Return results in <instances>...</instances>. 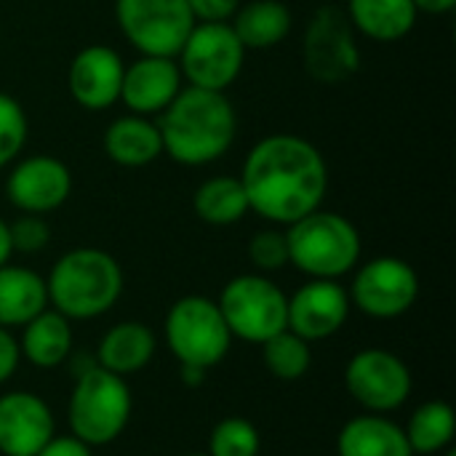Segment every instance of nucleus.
<instances>
[{"label":"nucleus","mask_w":456,"mask_h":456,"mask_svg":"<svg viewBox=\"0 0 456 456\" xmlns=\"http://www.w3.org/2000/svg\"><path fill=\"white\" fill-rule=\"evenodd\" d=\"M216 305L232 339L265 345L289 329V297L262 273H246L227 281Z\"/></svg>","instance_id":"nucleus-6"},{"label":"nucleus","mask_w":456,"mask_h":456,"mask_svg":"<svg viewBox=\"0 0 456 456\" xmlns=\"http://www.w3.org/2000/svg\"><path fill=\"white\" fill-rule=\"evenodd\" d=\"M123 69L126 61L112 45L91 43L72 56L67 69V91L77 107L104 112L120 102Z\"/></svg>","instance_id":"nucleus-14"},{"label":"nucleus","mask_w":456,"mask_h":456,"mask_svg":"<svg viewBox=\"0 0 456 456\" xmlns=\"http://www.w3.org/2000/svg\"><path fill=\"white\" fill-rule=\"evenodd\" d=\"M27 136H29V120L21 102L0 91V171L21 155Z\"/></svg>","instance_id":"nucleus-29"},{"label":"nucleus","mask_w":456,"mask_h":456,"mask_svg":"<svg viewBox=\"0 0 456 456\" xmlns=\"http://www.w3.org/2000/svg\"><path fill=\"white\" fill-rule=\"evenodd\" d=\"M155 355V334L139 321H123L104 331L96 347V366L118 377H131L142 371Z\"/></svg>","instance_id":"nucleus-20"},{"label":"nucleus","mask_w":456,"mask_h":456,"mask_svg":"<svg viewBox=\"0 0 456 456\" xmlns=\"http://www.w3.org/2000/svg\"><path fill=\"white\" fill-rule=\"evenodd\" d=\"M48 307L45 278L29 267L19 265H0V326L3 329H21L37 313Z\"/></svg>","instance_id":"nucleus-22"},{"label":"nucleus","mask_w":456,"mask_h":456,"mask_svg":"<svg viewBox=\"0 0 456 456\" xmlns=\"http://www.w3.org/2000/svg\"><path fill=\"white\" fill-rule=\"evenodd\" d=\"M230 27L246 51H267L289 37L294 16L281 0H248L240 3L235 16L230 19Z\"/></svg>","instance_id":"nucleus-24"},{"label":"nucleus","mask_w":456,"mask_h":456,"mask_svg":"<svg viewBox=\"0 0 456 456\" xmlns=\"http://www.w3.org/2000/svg\"><path fill=\"white\" fill-rule=\"evenodd\" d=\"M353 29L374 43H398L417 27L411 0H347L345 8Z\"/></svg>","instance_id":"nucleus-23"},{"label":"nucleus","mask_w":456,"mask_h":456,"mask_svg":"<svg viewBox=\"0 0 456 456\" xmlns=\"http://www.w3.org/2000/svg\"><path fill=\"white\" fill-rule=\"evenodd\" d=\"M192 211L200 222L211 227L238 224L248 211V198L238 176L219 174L200 182L192 192Z\"/></svg>","instance_id":"nucleus-25"},{"label":"nucleus","mask_w":456,"mask_h":456,"mask_svg":"<svg viewBox=\"0 0 456 456\" xmlns=\"http://www.w3.org/2000/svg\"><path fill=\"white\" fill-rule=\"evenodd\" d=\"M417 13H433V16H444L452 13L456 8V0H411Z\"/></svg>","instance_id":"nucleus-35"},{"label":"nucleus","mask_w":456,"mask_h":456,"mask_svg":"<svg viewBox=\"0 0 456 456\" xmlns=\"http://www.w3.org/2000/svg\"><path fill=\"white\" fill-rule=\"evenodd\" d=\"M184 456H208V454H184Z\"/></svg>","instance_id":"nucleus-39"},{"label":"nucleus","mask_w":456,"mask_h":456,"mask_svg":"<svg viewBox=\"0 0 456 456\" xmlns=\"http://www.w3.org/2000/svg\"><path fill=\"white\" fill-rule=\"evenodd\" d=\"M112 11L120 35L142 56L176 59L195 27L187 0H115Z\"/></svg>","instance_id":"nucleus-9"},{"label":"nucleus","mask_w":456,"mask_h":456,"mask_svg":"<svg viewBox=\"0 0 456 456\" xmlns=\"http://www.w3.org/2000/svg\"><path fill=\"white\" fill-rule=\"evenodd\" d=\"M248 211L275 227L323 208L329 192V163L305 136L270 134L259 139L240 168Z\"/></svg>","instance_id":"nucleus-1"},{"label":"nucleus","mask_w":456,"mask_h":456,"mask_svg":"<svg viewBox=\"0 0 456 456\" xmlns=\"http://www.w3.org/2000/svg\"><path fill=\"white\" fill-rule=\"evenodd\" d=\"M56 436L48 403L27 390L0 395V454L35 456Z\"/></svg>","instance_id":"nucleus-16"},{"label":"nucleus","mask_w":456,"mask_h":456,"mask_svg":"<svg viewBox=\"0 0 456 456\" xmlns=\"http://www.w3.org/2000/svg\"><path fill=\"white\" fill-rule=\"evenodd\" d=\"M262 358H265L267 371L281 382H297L313 366L310 342H305L302 337H297L289 329L262 345Z\"/></svg>","instance_id":"nucleus-27"},{"label":"nucleus","mask_w":456,"mask_h":456,"mask_svg":"<svg viewBox=\"0 0 456 456\" xmlns=\"http://www.w3.org/2000/svg\"><path fill=\"white\" fill-rule=\"evenodd\" d=\"M339 456H414L401 425L385 414H363L350 422L337 436Z\"/></svg>","instance_id":"nucleus-21"},{"label":"nucleus","mask_w":456,"mask_h":456,"mask_svg":"<svg viewBox=\"0 0 456 456\" xmlns=\"http://www.w3.org/2000/svg\"><path fill=\"white\" fill-rule=\"evenodd\" d=\"M168 353L179 361V366L214 369L219 366L232 345V334L219 313V305L208 297H182L176 299L163 323Z\"/></svg>","instance_id":"nucleus-7"},{"label":"nucleus","mask_w":456,"mask_h":456,"mask_svg":"<svg viewBox=\"0 0 456 456\" xmlns=\"http://www.w3.org/2000/svg\"><path fill=\"white\" fill-rule=\"evenodd\" d=\"M182 382L187 387H200L206 382V369H198V366H182Z\"/></svg>","instance_id":"nucleus-36"},{"label":"nucleus","mask_w":456,"mask_h":456,"mask_svg":"<svg viewBox=\"0 0 456 456\" xmlns=\"http://www.w3.org/2000/svg\"><path fill=\"white\" fill-rule=\"evenodd\" d=\"M19 361H21V355H19V342H16V337H13L8 329L0 326V385L8 382V379L13 377Z\"/></svg>","instance_id":"nucleus-34"},{"label":"nucleus","mask_w":456,"mask_h":456,"mask_svg":"<svg viewBox=\"0 0 456 456\" xmlns=\"http://www.w3.org/2000/svg\"><path fill=\"white\" fill-rule=\"evenodd\" d=\"M350 305L377 321H393L406 315L419 299L417 270L398 256H374L355 267L350 283Z\"/></svg>","instance_id":"nucleus-11"},{"label":"nucleus","mask_w":456,"mask_h":456,"mask_svg":"<svg viewBox=\"0 0 456 456\" xmlns=\"http://www.w3.org/2000/svg\"><path fill=\"white\" fill-rule=\"evenodd\" d=\"M262 438L254 422L243 417H227L214 425L208 438V456H259Z\"/></svg>","instance_id":"nucleus-28"},{"label":"nucleus","mask_w":456,"mask_h":456,"mask_svg":"<svg viewBox=\"0 0 456 456\" xmlns=\"http://www.w3.org/2000/svg\"><path fill=\"white\" fill-rule=\"evenodd\" d=\"M350 318V294L339 281L310 278L289 297V331L305 342L334 337Z\"/></svg>","instance_id":"nucleus-15"},{"label":"nucleus","mask_w":456,"mask_h":456,"mask_svg":"<svg viewBox=\"0 0 456 456\" xmlns=\"http://www.w3.org/2000/svg\"><path fill=\"white\" fill-rule=\"evenodd\" d=\"M248 259L256 267V273H278L289 265V243L286 230L281 227H265L251 235L248 240Z\"/></svg>","instance_id":"nucleus-30"},{"label":"nucleus","mask_w":456,"mask_h":456,"mask_svg":"<svg viewBox=\"0 0 456 456\" xmlns=\"http://www.w3.org/2000/svg\"><path fill=\"white\" fill-rule=\"evenodd\" d=\"M11 254H13V248H11V235H8V222L0 216V265H5V262H11Z\"/></svg>","instance_id":"nucleus-37"},{"label":"nucleus","mask_w":456,"mask_h":456,"mask_svg":"<svg viewBox=\"0 0 456 456\" xmlns=\"http://www.w3.org/2000/svg\"><path fill=\"white\" fill-rule=\"evenodd\" d=\"M345 387L369 414H390L409 401L414 379L403 358L385 347H366L350 358Z\"/></svg>","instance_id":"nucleus-12"},{"label":"nucleus","mask_w":456,"mask_h":456,"mask_svg":"<svg viewBox=\"0 0 456 456\" xmlns=\"http://www.w3.org/2000/svg\"><path fill=\"white\" fill-rule=\"evenodd\" d=\"M123 286L120 262L110 251L94 246L64 251L45 278L48 307L67 321H91L110 313L118 305Z\"/></svg>","instance_id":"nucleus-3"},{"label":"nucleus","mask_w":456,"mask_h":456,"mask_svg":"<svg viewBox=\"0 0 456 456\" xmlns=\"http://www.w3.org/2000/svg\"><path fill=\"white\" fill-rule=\"evenodd\" d=\"M11 248L13 254H40L51 243V227L45 216L37 214H21L8 224Z\"/></svg>","instance_id":"nucleus-31"},{"label":"nucleus","mask_w":456,"mask_h":456,"mask_svg":"<svg viewBox=\"0 0 456 456\" xmlns=\"http://www.w3.org/2000/svg\"><path fill=\"white\" fill-rule=\"evenodd\" d=\"M72 195V171L53 155H29L11 166L5 200L21 214H53Z\"/></svg>","instance_id":"nucleus-13"},{"label":"nucleus","mask_w":456,"mask_h":456,"mask_svg":"<svg viewBox=\"0 0 456 456\" xmlns=\"http://www.w3.org/2000/svg\"><path fill=\"white\" fill-rule=\"evenodd\" d=\"M302 67L321 86H342L361 69L358 32L345 8L321 5L302 35Z\"/></svg>","instance_id":"nucleus-8"},{"label":"nucleus","mask_w":456,"mask_h":456,"mask_svg":"<svg viewBox=\"0 0 456 456\" xmlns=\"http://www.w3.org/2000/svg\"><path fill=\"white\" fill-rule=\"evenodd\" d=\"M176 64L184 86L227 91L243 72L246 48L224 24H195L176 53Z\"/></svg>","instance_id":"nucleus-10"},{"label":"nucleus","mask_w":456,"mask_h":456,"mask_svg":"<svg viewBox=\"0 0 456 456\" xmlns=\"http://www.w3.org/2000/svg\"><path fill=\"white\" fill-rule=\"evenodd\" d=\"M446 456H456L454 446H449V449H446Z\"/></svg>","instance_id":"nucleus-38"},{"label":"nucleus","mask_w":456,"mask_h":456,"mask_svg":"<svg viewBox=\"0 0 456 456\" xmlns=\"http://www.w3.org/2000/svg\"><path fill=\"white\" fill-rule=\"evenodd\" d=\"M243 0H187L195 24H224L235 16Z\"/></svg>","instance_id":"nucleus-32"},{"label":"nucleus","mask_w":456,"mask_h":456,"mask_svg":"<svg viewBox=\"0 0 456 456\" xmlns=\"http://www.w3.org/2000/svg\"><path fill=\"white\" fill-rule=\"evenodd\" d=\"M131 411L134 398L123 377L104 371L102 366L77 374L67 406V422L75 438L91 449L110 446L128 428Z\"/></svg>","instance_id":"nucleus-5"},{"label":"nucleus","mask_w":456,"mask_h":456,"mask_svg":"<svg viewBox=\"0 0 456 456\" xmlns=\"http://www.w3.org/2000/svg\"><path fill=\"white\" fill-rule=\"evenodd\" d=\"M184 80L176 59L171 56H142L126 64L120 102L131 115L158 118L182 91Z\"/></svg>","instance_id":"nucleus-17"},{"label":"nucleus","mask_w":456,"mask_h":456,"mask_svg":"<svg viewBox=\"0 0 456 456\" xmlns=\"http://www.w3.org/2000/svg\"><path fill=\"white\" fill-rule=\"evenodd\" d=\"M16 342L24 361L37 369H56L72 355V321H67L53 307H45L21 326V337Z\"/></svg>","instance_id":"nucleus-19"},{"label":"nucleus","mask_w":456,"mask_h":456,"mask_svg":"<svg viewBox=\"0 0 456 456\" xmlns=\"http://www.w3.org/2000/svg\"><path fill=\"white\" fill-rule=\"evenodd\" d=\"M163 155L179 166H211L230 152L238 136V112L224 91L182 86L155 120Z\"/></svg>","instance_id":"nucleus-2"},{"label":"nucleus","mask_w":456,"mask_h":456,"mask_svg":"<svg viewBox=\"0 0 456 456\" xmlns=\"http://www.w3.org/2000/svg\"><path fill=\"white\" fill-rule=\"evenodd\" d=\"M403 433L411 446V454H441L454 444V409L446 401H428L414 409Z\"/></svg>","instance_id":"nucleus-26"},{"label":"nucleus","mask_w":456,"mask_h":456,"mask_svg":"<svg viewBox=\"0 0 456 456\" xmlns=\"http://www.w3.org/2000/svg\"><path fill=\"white\" fill-rule=\"evenodd\" d=\"M104 155L120 168H144L163 155L160 131L152 118L120 115L115 118L102 136Z\"/></svg>","instance_id":"nucleus-18"},{"label":"nucleus","mask_w":456,"mask_h":456,"mask_svg":"<svg viewBox=\"0 0 456 456\" xmlns=\"http://www.w3.org/2000/svg\"><path fill=\"white\" fill-rule=\"evenodd\" d=\"M35 456H94V449L75 436H53Z\"/></svg>","instance_id":"nucleus-33"},{"label":"nucleus","mask_w":456,"mask_h":456,"mask_svg":"<svg viewBox=\"0 0 456 456\" xmlns=\"http://www.w3.org/2000/svg\"><path fill=\"white\" fill-rule=\"evenodd\" d=\"M283 230L289 243V265L307 278L339 281L361 262V232L339 211L318 208Z\"/></svg>","instance_id":"nucleus-4"}]
</instances>
